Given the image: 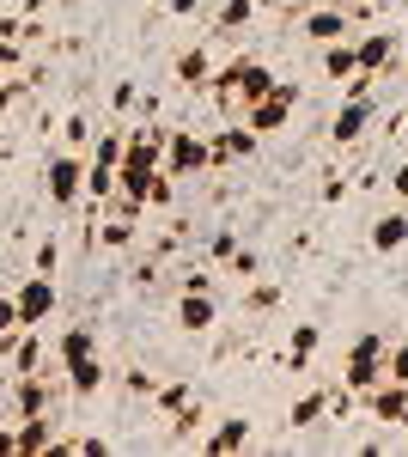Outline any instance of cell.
<instances>
[{
  "instance_id": "cell-1",
  "label": "cell",
  "mask_w": 408,
  "mask_h": 457,
  "mask_svg": "<svg viewBox=\"0 0 408 457\" xmlns=\"http://www.w3.org/2000/svg\"><path fill=\"white\" fill-rule=\"evenodd\" d=\"M293 110H299V86L293 79H274L269 98H256V104H244V129H256V135H280L287 122H293Z\"/></svg>"
},
{
  "instance_id": "cell-2",
  "label": "cell",
  "mask_w": 408,
  "mask_h": 457,
  "mask_svg": "<svg viewBox=\"0 0 408 457\" xmlns=\"http://www.w3.org/2000/svg\"><path fill=\"white\" fill-rule=\"evenodd\" d=\"M43 189H49V202L55 208H79L86 202V159L79 153H49V171H43Z\"/></svg>"
},
{
  "instance_id": "cell-3",
  "label": "cell",
  "mask_w": 408,
  "mask_h": 457,
  "mask_svg": "<svg viewBox=\"0 0 408 457\" xmlns=\"http://www.w3.org/2000/svg\"><path fill=\"white\" fill-rule=\"evenodd\" d=\"M384 360H390V342H384L378 329H372V336H360L354 353H347V390H354V396H366V390L384 378Z\"/></svg>"
},
{
  "instance_id": "cell-4",
  "label": "cell",
  "mask_w": 408,
  "mask_h": 457,
  "mask_svg": "<svg viewBox=\"0 0 408 457\" xmlns=\"http://www.w3.org/2000/svg\"><path fill=\"white\" fill-rule=\"evenodd\" d=\"M159 171H171V177L213 171V153H207V135H196V129H171V141H165V165H159Z\"/></svg>"
},
{
  "instance_id": "cell-5",
  "label": "cell",
  "mask_w": 408,
  "mask_h": 457,
  "mask_svg": "<svg viewBox=\"0 0 408 457\" xmlns=\"http://www.w3.org/2000/svg\"><path fill=\"white\" fill-rule=\"evenodd\" d=\"M12 299H19V323H25V329H43V323L55 317V299H62V293H55V275H31Z\"/></svg>"
},
{
  "instance_id": "cell-6",
  "label": "cell",
  "mask_w": 408,
  "mask_h": 457,
  "mask_svg": "<svg viewBox=\"0 0 408 457\" xmlns=\"http://www.w3.org/2000/svg\"><path fill=\"white\" fill-rule=\"evenodd\" d=\"M366 409H372V421H384V427H408V385H396L390 372L378 378L366 396H360Z\"/></svg>"
},
{
  "instance_id": "cell-7",
  "label": "cell",
  "mask_w": 408,
  "mask_h": 457,
  "mask_svg": "<svg viewBox=\"0 0 408 457\" xmlns=\"http://www.w3.org/2000/svg\"><path fill=\"white\" fill-rule=\"evenodd\" d=\"M256 141H262V135H256V129H244L238 116H232L226 129H213V135H207V153H213V165H238V159L256 153Z\"/></svg>"
},
{
  "instance_id": "cell-8",
  "label": "cell",
  "mask_w": 408,
  "mask_h": 457,
  "mask_svg": "<svg viewBox=\"0 0 408 457\" xmlns=\"http://www.w3.org/2000/svg\"><path fill=\"white\" fill-rule=\"evenodd\" d=\"M372 116H378L372 92H366V98H360V92H347V104H341L336 122H329V141H336V146H354L360 135H366V122H372Z\"/></svg>"
},
{
  "instance_id": "cell-9",
  "label": "cell",
  "mask_w": 408,
  "mask_h": 457,
  "mask_svg": "<svg viewBox=\"0 0 408 457\" xmlns=\"http://www.w3.org/2000/svg\"><path fill=\"white\" fill-rule=\"evenodd\" d=\"M360 73H390L396 68V31H354Z\"/></svg>"
},
{
  "instance_id": "cell-10",
  "label": "cell",
  "mask_w": 408,
  "mask_h": 457,
  "mask_svg": "<svg viewBox=\"0 0 408 457\" xmlns=\"http://www.w3.org/2000/svg\"><path fill=\"white\" fill-rule=\"evenodd\" d=\"M213 317H220L213 293H177V329H183V336H207Z\"/></svg>"
},
{
  "instance_id": "cell-11",
  "label": "cell",
  "mask_w": 408,
  "mask_h": 457,
  "mask_svg": "<svg viewBox=\"0 0 408 457\" xmlns=\"http://www.w3.org/2000/svg\"><path fill=\"white\" fill-rule=\"evenodd\" d=\"M12 415H49V372H19L12 385Z\"/></svg>"
},
{
  "instance_id": "cell-12",
  "label": "cell",
  "mask_w": 408,
  "mask_h": 457,
  "mask_svg": "<svg viewBox=\"0 0 408 457\" xmlns=\"http://www.w3.org/2000/svg\"><path fill=\"white\" fill-rule=\"evenodd\" d=\"M305 37L317 43V49L336 43V37H354V12H347V6H317V12L305 19Z\"/></svg>"
},
{
  "instance_id": "cell-13",
  "label": "cell",
  "mask_w": 408,
  "mask_h": 457,
  "mask_svg": "<svg viewBox=\"0 0 408 457\" xmlns=\"http://www.w3.org/2000/svg\"><path fill=\"white\" fill-rule=\"evenodd\" d=\"M19 433V452L25 457H37V452H62V433H55V421L49 415H25V421L12 427Z\"/></svg>"
},
{
  "instance_id": "cell-14",
  "label": "cell",
  "mask_w": 408,
  "mask_h": 457,
  "mask_svg": "<svg viewBox=\"0 0 408 457\" xmlns=\"http://www.w3.org/2000/svg\"><path fill=\"white\" fill-rule=\"evenodd\" d=\"M177 86H183V92H207V86H213V55H207L202 43L177 55Z\"/></svg>"
},
{
  "instance_id": "cell-15",
  "label": "cell",
  "mask_w": 408,
  "mask_h": 457,
  "mask_svg": "<svg viewBox=\"0 0 408 457\" xmlns=\"http://www.w3.org/2000/svg\"><path fill=\"white\" fill-rule=\"evenodd\" d=\"M55 353H62V372H68L73 360H92V353H98V329H92V323H68V329L55 336Z\"/></svg>"
},
{
  "instance_id": "cell-16",
  "label": "cell",
  "mask_w": 408,
  "mask_h": 457,
  "mask_svg": "<svg viewBox=\"0 0 408 457\" xmlns=\"http://www.w3.org/2000/svg\"><path fill=\"white\" fill-rule=\"evenodd\" d=\"M0 353L12 360V378H19V372H37V366H43V329H19L12 342H0Z\"/></svg>"
},
{
  "instance_id": "cell-17",
  "label": "cell",
  "mask_w": 408,
  "mask_h": 457,
  "mask_svg": "<svg viewBox=\"0 0 408 457\" xmlns=\"http://www.w3.org/2000/svg\"><path fill=\"white\" fill-rule=\"evenodd\" d=\"M323 73H329L336 86H347V79L360 73V55H354V37H336V43H323Z\"/></svg>"
},
{
  "instance_id": "cell-18",
  "label": "cell",
  "mask_w": 408,
  "mask_h": 457,
  "mask_svg": "<svg viewBox=\"0 0 408 457\" xmlns=\"http://www.w3.org/2000/svg\"><path fill=\"white\" fill-rule=\"evenodd\" d=\"M244 445H250V421H244V415H226V421L202 439V452H244Z\"/></svg>"
},
{
  "instance_id": "cell-19",
  "label": "cell",
  "mask_w": 408,
  "mask_h": 457,
  "mask_svg": "<svg viewBox=\"0 0 408 457\" xmlns=\"http://www.w3.org/2000/svg\"><path fill=\"white\" fill-rule=\"evenodd\" d=\"M104 378H110V372H104L98 353H92V360H73V366H68V390H73V396H98Z\"/></svg>"
},
{
  "instance_id": "cell-20",
  "label": "cell",
  "mask_w": 408,
  "mask_h": 457,
  "mask_svg": "<svg viewBox=\"0 0 408 457\" xmlns=\"http://www.w3.org/2000/svg\"><path fill=\"white\" fill-rule=\"evenodd\" d=\"M403 245H408V213H378L372 220V250L390 256V250H403Z\"/></svg>"
},
{
  "instance_id": "cell-21",
  "label": "cell",
  "mask_w": 408,
  "mask_h": 457,
  "mask_svg": "<svg viewBox=\"0 0 408 457\" xmlns=\"http://www.w3.org/2000/svg\"><path fill=\"white\" fill-rule=\"evenodd\" d=\"M135 232H140V220H122V213H110L98 232H92V245H104V250H129V245H135Z\"/></svg>"
},
{
  "instance_id": "cell-22",
  "label": "cell",
  "mask_w": 408,
  "mask_h": 457,
  "mask_svg": "<svg viewBox=\"0 0 408 457\" xmlns=\"http://www.w3.org/2000/svg\"><path fill=\"white\" fill-rule=\"evenodd\" d=\"M323 348V329L317 323H293V348H287V360H293V372L299 366H311V353Z\"/></svg>"
},
{
  "instance_id": "cell-23",
  "label": "cell",
  "mask_w": 408,
  "mask_h": 457,
  "mask_svg": "<svg viewBox=\"0 0 408 457\" xmlns=\"http://www.w3.org/2000/svg\"><path fill=\"white\" fill-rule=\"evenodd\" d=\"M122 153H129V129H104L92 146V165H122Z\"/></svg>"
},
{
  "instance_id": "cell-24",
  "label": "cell",
  "mask_w": 408,
  "mask_h": 457,
  "mask_svg": "<svg viewBox=\"0 0 408 457\" xmlns=\"http://www.w3.org/2000/svg\"><path fill=\"white\" fill-rule=\"evenodd\" d=\"M323 415H329V385H323V390H311V396H299V403H293V427H317Z\"/></svg>"
},
{
  "instance_id": "cell-25",
  "label": "cell",
  "mask_w": 408,
  "mask_h": 457,
  "mask_svg": "<svg viewBox=\"0 0 408 457\" xmlns=\"http://www.w3.org/2000/svg\"><path fill=\"white\" fill-rule=\"evenodd\" d=\"M226 269H232V275H238V281L250 287V281H256V275H262V250L238 245V250H232V262H226Z\"/></svg>"
},
{
  "instance_id": "cell-26",
  "label": "cell",
  "mask_w": 408,
  "mask_h": 457,
  "mask_svg": "<svg viewBox=\"0 0 408 457\" xmlns=\"http://www.w3.org/2000/svg\"><path fill=\"white\" fill-rule=\"evenodd\" d=\"M250 12H256V0H226V6H220V19H213V25H220V31L232 37V31H238V25H250Z\"/></svg>"
},
{
  "instance_id": "cell-27",
  "label": "cell",
  "mask_w": 408,
  "mask_h": 457,
  "mask_svg": "<svg viewBox=\"0 0 408 457\" xmlns=\"http://www.w3.org/2000/svg\"><path fill=\"white\" fill-rule=\"evenodd\" d=\"M171 202H177V177L153 171V183H146V208H171Z\"/></svg>"
},
{
  "instance_id": "cell-28",
  "label": "cell",
  "mask_w": 408,
  "mask_h": 457,
  "mask_svg": "<svg viewBox=\"0 0 408 457\" xmlns=\"http://www.w3.org/2000/svg\"><path fill=\"white\" fill-rule=\"evenodd\" d=\"M19 329H25V323H19V299H12V293H0V342H12Z\"/></svg>"
},
{
  "instance_id": "cell-29",
  "label": "cell",
  "mask_w": 408,
  "mask_h": 457,
  "mask_svg": "<svg viewBox=\"0 0 408 457\" xmlns=\"http://www.w3.org/2000/svg\"><path fill=\"white\" fill-rule=\"evenodd\" d=\"M55 269H62V238L49 232V238L37 245V275H55Z\"/></svg>"
},
{
  "instance_id": "cell-30",
  "label": "cell",
  "mask_w": 408,
  "mask_h": 457,
  "mask_svg": "<svg viewBox=\"0 0 408 457\" xmlns=\"http://www.w3.org/2000/svg\"><path fill=\"white\" fill-rule=\"evenodd\" d=\"M135 104H140V86L135 79H116V86H110V110L122 116V110H135Z\"/></svg>"
},
{
  "instance_id": "cell-31",
  "label": "cell",
  "mask_w": 408,
  "mask_h": 457,
  "mask_svg": "<svg viewBox=\"0 0 408 457\" xmlns=\"http://www.w3.org/2000/svg\"><path fill=\"white\" fill-rule=\"evenodd\" d=\"M153 403H159L165 415H177V409L189 403V385H159V390H153Z\"/></svg>"
},
{
  "instance_id": "cell-32",
  "label": "cell",
  "mask_w": 408,
  "mask_h": 457,
  "mask_svg": "<svg viewBox=\"0 0 408 457\" xmlns=\"http://www.w3.org/2000/svg\"><path fill=\"white\" fill-rule=\"evenodd\" d=\"M0 73H25V49H19V37H0Z\"/></svg>"
},
{
  "instance_id": "cell-33",
  "label": "cell",
  "mask_w": 408,
  "mask_h": 457,
  "mask_svg": "<svg viewBox=\"0 0 408 457\" xmlns=\"http://www.w3.org/2000/svg\"><path fill=\"white\" fill-rule=\"evenodd\" d=\"M232 250H238V232H213V238H207V256H213V262H232Z\"/></svg>"
},
{
  "instance_id": "cell-34",
  "label": "cell",
  "mask_w": 408,
  "mask_h": 457,
  "mask_svg": "<svg viewBox=\"0 0 408 457\" xmlns=\"http://www.w3.org/2000/svg\"><path fill=\"white\" fill-rule=\"evenodd\" d=\"M274 299H280V287H269V281H256L250 293H244V305H250V312H269Z\"/></svg>"
},
{
  "instance_id": "cell-35",
  "label": "cell",
  "mask_w": 408,
  "mask_h": 457,
  "mask_svg": "<svg viewBox=\"0 0 408 457\" xmlns=\"http://www.w3.org/2000/svg\"><path fill=\"white\" fill-rule=\"evenodd\" d=\"M62 141H68V146H86V141H92V122H86V116H68V122H62Z\"/></svg>"
},
{
  "instance_id": "cell-36",
  "label": "cell",
  "mask_w": 408,
  "mask_h": 457,
  "mask_svg": "<svg viewBox=\"0 0 408 457\" xmlns=\"http://www.w3.org/2000/svg\"><path fill=\"white\" fill-rule=\"evenodd\" d=\"M177 293H213V275H207V269H183Z\"/></svg>"
},
{
  "instance_id": "cell-37",
  "label": "cell",
  "mask_w": 408,
  "mask_h": 457,
  "mask_svg": "<svg viewBox=\"0 0 408 457\" xmlns=\"http://www.w3.org/2000/svg\"><path fill=\"white\" fill-rule=\"evenodd\" d=\"M384 372H390L396 385H408V342H396V348H390V360H384Z\"/></svg>"
},
{
  "instance_id": "cell-38",
  "label": "cell",
  "mask_w": 408,
  "mask_h": 457,
  "mask_svg": "<svg viewBox=\"0 0 408 457\" xmlns=\"http://www.w3.org/2000/svg\"><path fill=\"white\" fill-rule=\"evenodd\" d=\"M122 390H129V396H153V390H159V378H153V372H129V378H122Z\"/></svg>"
},
{
  "instance_id": "cell-39",
  "label": "cell",
  "mask_w": 408,
  "mask_h": 457,
  "mask_svg": "<svg viewBox=\"0 0 408 457\" xmlns=\"http://www.w3.org/2000/svg\"><path fill=\"white\" fill-rule=\"evenodd\" d=\"M12 98H19V79H6V73H0V122H6V110H12Z\"/></svg>"
},
{
  "instance_id": "cell-40",
  "label": "cell",
  "mask_w": 408,
  "mask_h": 457,
  "mask_svg": "<svg viewBox=\"0 0 408 457\" xmlns=\"http://www.w3.org/2000/svg\"><path fill=\"white\" fill-rule=\"evenodd\" d=\"M171 6V19H196V12H202V0H165Z\"/></svg>"
},
{
  "instance_id": "cell-41",
  "label": "cell",
  "mask_w": 408,
  "mask_h": 457,
  "mask_svg": "<svg viewBox=\"0 0 408 457\" xmlns=\"http://www.w3.org/2000/svg\"><path fill=\"white\" fill-rule=\"evenodd\" d=\"M390 189H396V195H403V202H408V159H403V165H396V177H390Z\"/></svg>"
},
{
  "instance_id": "cell-42",
  "label": "cell",
  "mask_w": 408,
  "mask_h": 457,
  "mask_svg": "<svg viewBox=\"0 0 408 457\" xmlns=\"http://www.w3.org/2000/svg\"><path fill=\"white\" fill-rule=\"evenodd\" d=\"M19 452V433H12V427H0V457H12Z\"/></svg>"
},
{
  "instance_id": "cell-43",
  "label": "cell",
  "mask_w": 408,
  "mask_h": 457,
  "mask_svg": "<svg viewBox=\"0 0 408 457\" xmlns=\"http://www.w3.org/2000/svg\"><path fill=\"white\" fill-rule=\"evenodd\" d=\"M336 6H347V12H354V25H360V19H366V6H372V0H336Z\"/></svg>"
}]
</instances>
